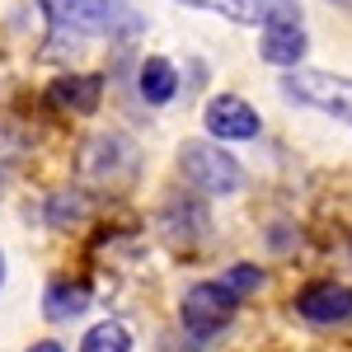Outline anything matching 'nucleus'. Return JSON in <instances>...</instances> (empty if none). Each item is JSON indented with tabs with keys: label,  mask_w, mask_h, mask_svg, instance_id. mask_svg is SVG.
I'll use <instances>...</instances> for the list:
<instances>
[{
	"label": "nucleus",
	"mask_w": 352,
	"mask_h": 352,
	"mask_svg": "<svg viewBox=\"0 0 352 352\" xmlns=\"http://www.w3.org/2000/svg\"><path fill=\"white\" fill-rule=\"evenodd\" d=\"M202 122H207V132L221 136V141H249V136H258V113L249 109L244 99H235V94L212 99L207 113H202Z\"/></svg>",
	"instance_id": "obj_5"
},
{
	"label": "nucleus",
	"mask_w": 352,
	"mask_h": 352,
	"mask_svg": "<svg viewBox=\"0 0 352 352\" xmlns=\"http://www.w3.org/2000/svg\"><path fill=\"white\" fill-rule=\"evenodd\" d=\"M258 52H263V61H272V66H296L300 56H305V28H300V14L296 19H272V24H263Z\"/></svg>",
	"instance_id": "obj_7"
},
{
	"label": "nucleus",
	"mask_w": 352,
	"mask_h": 352,
	"mask_svg": "<svg viewBox=\"0 0 352 352\" xmlns=\"http://www.w3.org/2000/svg\"><path fill=\"white\" fill-rule=\"evenodd\" d=\"M174 89H179V71H174L164 56H151V61L141 66V94H146V104H169Z\"/></svg>",
	"instance_id": "obj_10"
},
{
	"label": "nucleus",
	"mask_w": 352,
	"mask_h": 352,
	"mask_svg": "<svg viewBox=\"0 0 352 352\" xmlns=\"http://www.w3.org/2000/svg\"><path fill=\"white\" fill-rule=\"evenodd\" d=\"M0 282H5V254H0Z\"/></svg>",
	"instance_id": "obj_14"
},
{
	"label": "nucleus",
	"mask_w": 352,
	"mask_h": 352,
	"mask_svg": "<svg viewBox=\"0 0 352 352\" xmlns=\"http://www.w3.org/2000/svg\"><path fill=\"white\" fill-rule=\"evenodd\" d=\"M296 315L310 320V324H352V287H338V282H320V287H305L296 296Z\"/></svg>",
	"instance_id": "obj_4"
},
{
	"label": "nucleus",
	"mask_w": 352,
	"mask_h": 352,
	"mask_svg": "<svg viewBox=\"0 0 352 352\" xmlns=\"http://www.w3.org/2000/svg\"><path fill=\"white\" fill-rule=\"evenodd\" d=\"M85 305H89V287H85V282H52L47 296H43V315L61 324V320L85 315Z\"/></svg>",
	"instance_id": "obj_9"
},
{
	"label": "nucleus",
	"mask_w": 352,
	"mask_h": 352,
	"mask_svg": "<svg viewBox=\"0 0 352 352\" xmlns=\"http://www.w3.org/2000/svg\"><path fill=\"white\" fill-rule=\"evenodd\" d=\"M226 287H230L235 296H244L249 287H258V272H254V268H230V272H226Z\"/></svg>",
	"instance_id": "obj_12"
},
{
	"label": "nucleus",
	"mask_w": 352,
	"mask_h": 352,
	"mask_svg": "<svg viewBox=\"0 0 352 352\" xmlns=\"http://www.w3.org/2000/svg\"><path fill=\"white\" fill-rule=\"evenodd\" d=\"M184 5H202L217 10L235 24H272V19H296V0H184Z\"/></svg>",
	"instance_id": "obj_6"
},
{
	"label": "nucleus",
	"mask_w": 352,
	"mask_h": 352,
	"mask_svg": "<svg viewBox=\"0 0 352 352\" xmlns=\"http://www.w3.org/2000/svg\"><path fill=\"white\" fill-rule=\"evenodd\" d=\"M47 104L89 113L99 104V76H61V80H52L47 85Z\"/></svg>",
	"instance_id": "obj_8"
},
{
	"label": "nucleus",
	"mask_w": 352,
	"mask_h": 352,
	"mask_svg": "<svg viewBox=\"0 0 352 352\" xmlns=\"http://www.w3.org/2000/svg\"><path fill=\"white\" fill-rule=\"evenodd\" d=\"M80 352H132V333L118 324V320H104V324L85 329Z\"/></svg>",
	"instance_id": "obj_11"
},
{
	"label": "nucleus",
	"mask_w": 352,
	"mask_h": 352,
	"mask_svg": "<svg viewBox=\"0 0 352 352\" xmlns=\"http://www.w3.org/2000/svg\"><path fill=\"white\" fill-rule=\"evenodd\" d=\"M28 352H61V343H33Z\"/></svg>",
	"instance_id": "obj_13"
},
{
	"label": "nucleus",
	"mask_w": 352,
	"mask_h": 352,
	"mask_svg": "<svg viewBox=\"0 0 352 352\" xmlns=\"http://www.w3.org/2000/svg\"><path fill=\"white\" fill-rule=\"evenodd\" d=\"M282 94L292 104H305L315 113H329L338 122H352V80L348 76H329V71H287Z\"/></svg>",
	"instance_id": "obj_1"
},
{
	"label": "nucleus",
	"mask_w": 352,
	"mask_h": 352,
	"mask_svg": "<svg viewBox=\"0 0 352 352\" xmlns=\"http://www.w3.org/2000/svg\"><path fill=\"white\" fill-rule=\"evenodd\" d=\"M235 300L240 296L226 287V277L221 282H197V287H188L184 300H179V320L188 329V338H197V343L217 338L221 329L230 324V315H235Z\"/></svg>",
	"instance_id": "obj_2"
},
{
	"label": "nucleus",
	"mask_w": 352,
	"mask_h": 352,
	"mask_svg": "<svg viewBox=\"0 0 352 352\" xmlns=\"http://www.w3.org/2000/svg\"><path fill=\"white\" fill-rule=\"evenodd\" d=\"M179 169H184V179H188L192 188L202 192H235L244 179V169L221 146H212V141H188L184 151H179Z\"/></svg>",
	"instance_id": "obj_3"
}]
</instances>
